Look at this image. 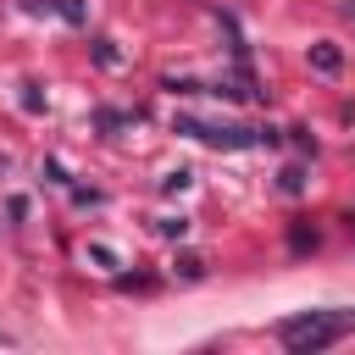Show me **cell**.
Here are the masks:
<instances>
[{
	"instance_id": "1",
	"label": "cell",
	"mask_w": 355,
	"mask_h": 355,
	"mask_svg": "<svg viewBox=\"0 0 355 355\" xmlns=\"http://www.w3.org/2000/svg\"><path fill=\"white\" fill-rule=\"evenodd\" d=\"M349 327H355V316H349V311H300V316L277 322V344H283V349H294V355H316V349L338 344Z\"/></svg>"
},
{
	"instance_id": "2",
	"label": "cell",
	"mask_w": 355,
	"mask_h": 355,
	"mask_svg": "<svg viewBox=\"0 0 355 355\" xmlns=\"http://www.w3.org/2000/svg\"><path fill=\"white\" fill-rule=\"evenodd\" d=\"M178 133H194L216 150H244V144H261V128H227V122H194V116H178L172 122Z\"/></svg>"
},
{
	"instance_id": "3",
	"label": "cell",
	"mask_w": 355,
	"mask_h": 355,
	"mask_svg": "<svg viewBox=\"0 0 355 355\" xmlns=\"http://www.w3.org/2000/svg\"><path fill=\"white\" fill-rule=\"evenodd\" d=\"M311 67H316V72H322V78H333V72H338V67H344V50H338V44H327V39H322V44H311Z\"/></svg>"
},
{
	"instance_id": "4",
	"label": "cell",
	"mask_w": 355,
	"mask_h": 355,
	"mask_svg": "<svg viewBox=\"0 0 355 355\" xmlns=\"http://www.w3.org/2000/svg\"><path fill=\"white\" fill-rule=\"evenodd\" d=\"M189 183H194V172H189V166H178V172H166V178H161V194H183Z\"/></svg>"
},
{
	"instance_id": "5",
	"label": "cell",
	"mask_w": 355,
	"mask_h": 355,
	"mask_svg": "<svg viewBox=\"0 0 355 355\" xmlns=\"http://www.w3.org/2000/svg\"><path fill=\"white\" fill-rule=\"evenodd\" d=\"M94 61H100V67H116L122 55H116V44H111V39H94Z\"/></svg>"
},
{
	"instance_id": "6",
	"label": "cell",
	"mask_w": 355,
	"mask_h": 355,
	"mask_svg": "<svg viewBox=\"0 0 355 355\" xmlns=\"http://www.w3.org/2000/svg\"><path fill=\"white\" fill-rule=\"evenodd\" d=\"M277 183H283V194H300V189H305V172H300V166H283Z\"/></svg>"
},
{
	"instance_id": "7",
	"label": "cell",
	"mask_w": 355,
	"mask_h": 355,
	"mask_svg": "<svg viewBox=\"0 0 355 355\" xmlns=\"http://www.w3.org/2000/svg\"><path fill=\"white\" fill-rule=\"evenodd\" d=\"M155 227H161V233H166V239H183V233H189V216H161V222H155Z\"/></svg>"
},
{
	"instance_id": "8",
	"label": "cell",
	"mask_w": 355,
	"mask_h": 355,
	"mask_svg": "<svg viewBox=\"0 0 355 355\" xmlns=\"http://www.w3.org/2000/svg\"><path fill=\"white\" fill-rule=\"evenodd\" d=\"M288 244H294V250H316V233H311V227H288Z\"/></svg>"
},
{
	"instance_id": "9",
	"label": "cell",
	"mask_w": 355,
	"mask_h": 355,
	"mask_svg": "<svg viewBox=\"0 0 355 355\" xmlns=\"http://www.w3.org/2000/svg\"><path fill=\"white\" fill-rule=\"evenodd\" d=\"M44 105V94H39V83H22V111H39Z\"/></svg>"
},
{
	"instance_id": "10",
	"label": "cell",
	"mask_w": 355,
	"mask_h": 355,
	"mask_svg": "<svg viewBox=\"0 0 355 355\" xmlns=\"http://www.w3.org/2000/svg\"><path fill=\"white\" fill-rule=\"evenodd\" d=\"M94 122H100V128H122L128 116H122V111H94Z\"/></svg>"
},
{
	"instance_id": "11",
	"label": "cell",
	"mask_w": 355,
	"mask_h": 355,
	"mask_svg": "<svg viewBox=\"0 0 355 355\" xmlns=\"http://www.w3.org/2000/svg\"><path fill=\"white\" fill-rule=\"evenodd\" d=\"M89 261H100V266H116V255H111L105 244H89Z\"/></svg>"
},
{
	"instance_id": "12",
	"label": "cell",
	"mask_w": 355,
	"mask_h": 355,
	"mask_svg": "<svg viewBox=\"0 0 355 355\" xmlns=\"http://www.w3.org/2000/svg\"><path fill=\"white\" fill-rule=\"evenodd\" d=\"M61 17L67 22H83V0H61Z\"/></svg>"
}]
</instances>
